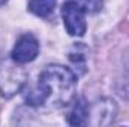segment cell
<instances>
[{
  "instance_id": "obj_3",
  "label": "cell",
  "mask_w": 129,
  "mask_h": 127,
  "mask_svg": "<svg viewBox=\"0 0 129 127\" xmlns=\"http://www.w3.org/2000/svg\"><path fill=\"white\" fill-rule=\"evenodd\" d=\"M39 54V42L38 39L33 36V34H23L14 49H12V60L15 63H20V64H24V63H29L35 60Z\"/></svg>"
},
{
  "instance_id": "obj_6",
  "label": "cell",
  "mask_w": 129,
  "mask_h": 127,
  "mask_svg": "<svg viewBox=\"0 0 129 127\" xmlns=\"http://www.w3.org/2000/svg\"><path fill=\"white\" fill-rule=\"evenodd\" d=\"M77 3H80L86 12H98L101 8H102V0H75Z\"/></svg>"
},
{
  "instance_id": "obj_7",
  "label": "cell",
  "mask_w": 129,
  "mask_h": 127,
  "mask_svg": "<svg viewBox=\"0 0 129 127\" xmlns=\"http://www.w3.org/2000/svg\"><path fill=\"white\" fill-rule=\"evenodd\" d=\"M5 3H6V0H0V6H2V5H5Z\"/></svg>"
},
{
  "instance_id": "obj_2",
  "label": "cell",
  "mask_w": 129,
  "mask_h": 127,
  "mask_svg": "<svg viewBox=\"0 0 129 127\" xmlns=\"http://www.w3.org/2000/svg\"><path fill=\"white\" fill-rule=\"evenodd\" d=\"M86 9L77 3L75 0L66 2L62 8V15H63V23L66 27V32L72 36H83L86 33Z\"/></svg>"
},
{
  "instance_id": "obj_1",
  "label": "cell",
  "mask_w": 129,
  "mask_h": 127,
  "mask_svg": "<svg viewBox=\"0 0 129 127\" xmlns=\"http://www.w3.org/2000/svg\"><path fill=\"white\" fill-rule=\"evenodd\" d=\"M75 85L77 78L72 70L60 64H51L41 72L36 87L26 93V100L32 106L50 103L51 106L60 108L72 100Z\"/></svg>"
},
{
  "instance_id": "obj_4",
  "label": "cell",
  "mask_w": 129,
  "mask_h": 127,
  "mask_svg": "<svg viewBox=\"0 0 129 127\" xmlns=\"http://www.w3.org/2000/svg\"><path fill=\"white\" fill-rule=\"evenodd\" d=\"M89 112L90 108L86 103L84 99H78L75 100L69 115H68V121L71 126H84L89 123Z\"/></svg>"
},
{
  "instance_id": "obj_5",
  "label": "cell",
  "mask_w": 129,
  "mask_h": 127,
  "mask_svg": "<svg viewBox=\"0 0 129 127\" xmlns=\"http://www.w3.org/2000/svg\"><path fill=\"white\" fill-rule=\"evenodd\" d=\"M54 8H56V0H29V11L42 18L50 17Z\"/></svg>"
}]
</instances>
